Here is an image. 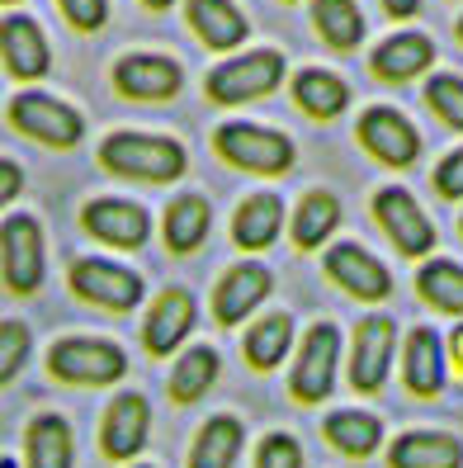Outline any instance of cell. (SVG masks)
<instances>
[{
    "label": "cell",
    "instance_id": "b9f144b4",
    "mask_svg": "<svg viewBox=\"0 0 463 468\" xmlns=\"http://www.w3.org/2000/svg\"><path fill=\"white\" fill-rule=\"evenodd\" d=\"M142 5H152V10H171L175 0H142Z\"/></svg>",
    "mask_w": 463,
    "mask_h": 468
},
{
    "label": "cell",
    "instance_id": "83f0119b",
    "mask_svg": "<svg viewBox=\"0 0 463 468\" xmlns=\"http://www.w3.org/2000/svg\"><path fill=\"white\" fill-rule=\"evenodd\" d=\"M336 228H341V204H336V195H326V189H312V195H303V204H298V213H293V241L303 246V251H312V246H321Z\"/></svg>",
    "mask_w": 463,
    "mask_h": 468
},
{
    "label": "cell",
    "instance_id": "f35d334b",
    "mask_svg": "<svg viewBox=\"0 0 463 468\" xmlns=\"http://www.w3.org/2000/svg\"><path fill=\"white\" fill-rule=\"evenodd\" d=\"M24 189V176H19V166L15 161H0V208H5L15 195Z\"/></svg>",
    "mask_w": 463,
    "mask_h": 468
},
{
    "label": "cell",
    "instance_id": "7c38bea8",
    "mask_svg": "<svg viewBox=\"0 0 463 468\" xmlns=\"http://www.w3.org/2000/svg\"><path fill=\"white\" fill-rule=\"evenodd\" d=\"M269 284H275V274H269L265 265H256V261L232 265L223 280H217V289H213V317L223 322V326L247 322L260 303L269 298Z\"/></svg>",
    "mask_w": 463,
    "mask_h": 468
},
{
    "label": "cell",
    "instance_id": "d6a6232c",
    "mask_svg": "<svg viewBox=\"0 0 463 468\" xmlns=\"http://www.w3.org/2000/svg\"><path fill=\"white\" fill-rule=\"evenodd\" d=\"M416 289H421V298L430 303V308L463 317V270L454 261H430L416 274Z\"/></svg>",
    "mask_w": 463,
    "mask_h": 468
},
{
    "label": "cell",
    "instance_id": "6da1fadb",
    "mask_svg": "<svg viewBox=\"0 0 463 468\" xmlns=\"http://www.w3.org/2000/svg\"><path fill=\"white\" fill-rule=\"evenodd\" d=\"M104 171L128 176V180H180L184 176V147L175 137H152V133H114L100 147Z\"/></svg>",
    "mask_w": 463,
    "mask_h": 468
},
{
    "label": "cell",
    "instance_id": "ac0fdd59",
    "mask_svg": "<svg viewBox=\"0 0 463 468\" xmlns=\"http://www.w3.org/2000/svg\"><path fill=\"white\" fill-rule=\"evenodd\" d=\"M189 326H195V298H189L184 289H166V293L152 303V313H147L142 346L152 355H171L189 336Z\"/></svg>",
    "mask_w": 463,
    "mask_h": 468
},
{
    "label": "cell",
    "instance_id": "277c9868",
    "mask_svg": "<svg viewBox=\"0 0 463 468\" xmlns=\"http://www.w3.org/2000/svg\"><path fill=\"white\" fill-rule=\"evenodd\" d=\"M336 365H341V332L331 322H317L312 332L298 346V360H293V374H289V393L293 402H326L336 388Z\"/></svg>",
    "mask_w": 463,
    "mask_h": 468
},
{
    "label": "cell",
    "instance_id": "9a60e30c",
    "mask_svg": "<svg viewBox=\"0 0 463 468\" xmlns=\"http://www.w3.org/2000/svg\"><path fill=\"white\" fill-rule=\"evenodd\" d=\"M0 58H5L10 76H19V80H38V76H47V67H52L47 38H43V29H38L29 15L0 19Z\"/></svg>",
    "mask_w": 463,
    "mask_h": 468
},
{
    "label": "cell",
    "instance_id": "7402d4cb",
    "mask_svg": "<svg viewBox=\"0 0 463 468\" xmlns=\"http://www.w3.org/2000/svg\"><path fill=\"white\" fill-rule=\"evenodd\" d=\"M24 463L29 468H76V440L58 411H43L24 431Z\"/></svg>",
    "mask_w": 463,
    "mask_h": 468
},
{
    "label": "cell",
    "instance_id": "d6986e66",
    "mask_svg": "<svg viewBox=\"0 0 463 468\" xmlns=\"http://www.w3.org/2000/svg\"><path fill=\"white\" fill-rule=\"evenodd\" d=\"M241 445H247V426L232 411H217L199 426L195 445H189V468H237Z\"/></svg>",
    "mask_w": 463,
    "mask_h": 468
},
{
    "label": "cell",
    "instance_id": "f546056e",
    "mask_svg": "<svg viewBox=\"0 0 463 468\" xmlns=\"http://www.w3.org/2000/svg\"><path fill=\"white\" fill-rule=\"evenodd\" d=\"M293 100L312 119H336L341 109L350 104V90H345V80L331 76V71H303L293 80Z\"/></svg>",
    "mask_w": 463,
    "mask_h": 468
},
{
    "label": "cell",
    "instance_id": "52a82bcc",
    "mask_svg": "<svg viewBox=\"0 0 463 468\" xmlns=\"http://www.w3.org/2000/svg\"><path fill=\"white\" fill-rule=\"evenodd\" d=\"M0 270L15 293H34L43 284V228L38 218L15 213L0 228Z\"/></svg>",
    "mask_w": 463,
    "mask_h": 468
},
{
    "label": "cell",
    "instance_id": "8fae6325",
    "mask_svg": "<svg viewBox=\"0 0 463 468\" xmlns=\"http://www.w3.org/2000/svg\"><path fill=\"white\" fill-rule=\"evenodd\" d=\"M71 289L86 303L109 308V313H128L142 303V280L123 265H109V261H76L71 265Z\"/></svg>",
    "mask_w": 463,
    "mask_h": 468
},
{
    "label": "cell",
    "instance_id": "e575fe53",
    "mask_svg": "<svg viewBox=\"0 0 463 468\" xmlns=\"http://www.w3.org/2000/svg\"><path fill=\"white\" fill-rule=\"evenodd\" d=\"M426 100L449 128H463V80L458 76H430Z\"/></svg>",
    "mask_w": 463,
    "mask_h": 468
},
{
    "label": "cell",
    "instance_id": "8992f818",
    "mask_svg": "<svg viewBox=\"0 0 463 468\" xmlns=\"http://www.w3.org/2000/svg\"><path fill=\"white\" fill-rule=\"evenodd\" d=\"M10 123L34 137V143H47V147H76L80 143V114L71 104L52 100V95H38V90H24L10 100Z\"/></svg>",
    "mask_w": 463,
    "mask_h": 468
},
{
    "label": "cell",
    "instance_id": "7bdbcfd3",
    "mask_svg": "<svg viewBox=\"0 0 463 468\" xmlns=\"http://www.w3.org/2000/svg\"><path fill=\"white\" fill-rule=\"evenodd\" d=\"M458 38H463V19H458Z\"/></svg>",
    "mask_w": 463,
    "mask_h": 468
},
{
    "label": "cell",
    "instance_id": "1f68e13d",
    "mask_svg": "<svg viewBox=\"0 0 463 468\" xmlns=\"http://www.w3.org/2000/svg\"><path fill=\"white\" fill-rule=\"evenodd\" d=\"M312 24H317V34L331 48H355L364 38V19H360L355 0H317V5H312Z\"/></svg>",
    "mask_w": 463,
    "mask_h": 468
},
{
    "label": "cell",
    "instance_id": "603a6c76",
    "mask_svg": "<svg viewBox=\"0 0 463 468\" xmlns=\"http://www.w3.org/2000/svg\"><path fill=\"white\" fill-rule=\"evenodd\" d=\"M114 86L128 100H171L180 90V67L171 58H123L114 67Z\"/></svg>",
    "mask_w": 463,
    "mask_h": 468
},
{
    "label": "cell",
    "instance_id": "8d00e7d4",
    "mask_svg": "<svg viewBox=\"0 0 463 468\" xmlns=\"http://www.w3.org/2000/svg\"><path fill=\"white\" fill-rule=\"evenodd\" d=\"M58 5L76 29H86V34H95L104 24V15H109V0H58Z\"/></svg>",
    "mask_w": 463,
    "mask_h": 468
},
{
    "label": "cell",
    "instance_id": "9c48e42d",
    "mask_svg": "<svg viewBox=\"0 0 463 468\" xmlns=\"http://www.w3.org/2000/svg\"><path fill=\"white\" fill-rule=\"evenodd\" d=\"M393 346H397V326L393 317H364L355 326V346H350V388L355 393H378L388 383L393 365Z\"/></svg>",
    "mask_w": 463,
    "mask_h": 468
},
{
    "label": "cell",
    "instance_id": "d4e9b609",
    "mask_svg": "<svg viewBox=\"0 0 463 468\" xmlns=\"http://www.w3.org/2000/svg\"><path fill=\"white\" fill-rule=\"evenodd\" d=\"M435 62V48L426 34H393L374 48V76L378 80H412Z\"/></svg>",
    "mask_w": 463,
    "mask_h": 468
},
{
    "label": "cell",
    "instance_id": "2e32d148",
    "mask_svg": "<svg viewBox=\"0 0 463 468\" xmlns=\"http://www.w3.org/2000/svg\"><path fill=\"white\" fill-rule=\"evenodd\" d=\"M388 468H463V440L449 431H406L388 445Z\"/></svg>",
    "mask_w": 463,
    "mask_h": 468
},
{
    "label": "cell",
    "instance_id": "ba28073f",
    "mask_svg": "<svg viewBox=\"0 0 463 468\" xmlns=\"http://www.w3.org/2000/svg\"><path fill=\"white\" fill-rule=\"evenodd\" d=\"M147 435H152V402L142 393H119L109 402L104 421H100V450L104 459L128 463L147 450Z\"/></svg>",
    "mask_w": 463,
    "mask_h": 468
},
{
    "label": "cell",
    "instance_id": "4dcf8cb0",
    "mask_svg": "<svg viewBox=\"0 0 463 468\" xmlns=\"http://www.w3.org/2000/svg\"><path fill=\"white\" fill-rule=\"evenodd\" d=\"M204 237H208V204L199 195H180L166 208V246L175 256H189V251H199Z\"/></svg>",
    "mask_w": 463,
    "mask_h": 468
},
{
    "label": "cell",
    "instance_id": "30bf717a",
    "mask_svg": "<svg viewBox=\"0 0 463 468\" xmlns=\"http://www.w3.org/2000/svg\"><path fill=\"white\" fill-rule=\"evenodd\" d=\"M374 213H378V228L393 237V246L402 256H426L435 251V228L430 218L421 213V204L406 195V189H378L374 195Z\"/></svg>",
    "mask_w": 463,
    "mask_h": 468
},
{
    "label": "cell",
    "instance_id": "d590c367",
    "mask_svg": "<svg viewBox=\"0 0 463 468\" xmlns=\"http://www.w3.org/2000/svg\"><path fill=\"white\" fill-rule=\"evenodd\" d=\"M256 468H303V445L289 431H269L256 450Z\"/></svg>",
    "mask_w": 463,
    "mask_h": 468
},
{
    "label": "cell",
    "instance_id": "4316f807",
    "mask_svg": "<svg viewBox=\"0 0 463 468\" xmlns=\"http://www.w3.org/2000/svg\"><path fill=\"white\" fill-rule=\"evenodd\" d=\"M289 346H293V322L284 317V313H269V317H260L251 332H247V341H241V350H247V365L251 369H275L284 355H289Z\"/></svg>",
    "mask_w": 463,
    "mask_h": 468
},
{
    "label": "cell",
    "instance_id": "7a4b0ae2",
    "mask_svg": "<svg viewBox=\"0 0 463 468\" xmlns=\"http://www.w3.org/2000/svg\"><path fill=\"white\" fill-rule=\"evenodd\" d=\"M47 369L62 383H80V388H104L128 374V355L114 341H95V336H67L47 350Z\"/></svg>",
    "mask_w": 463,
    "mask_h": 468
},
{
    "label": "cell",
    "instance_id": "484cf974",
    "mask_svg": "<svg viewBox=\"0 0 463 468\" xmlns=\"http://www.w3.org/2000/svg\"><path fill=\"white\" fill-rule=\"evenodd\" d=\"M279 228H284V204L275 195H251L232 218V237H237V246H247V251H265V246L279 237Z\"/></svg>",
    "mask_w": 463,
    "mask_h": 468
},
{
    "label": "cell",
    "instance_id": "cb8c5ba5",
    "mask_svg": "<svg viewBox=\"0 0 463 468\" xmlns=\"http://www.w3.org/2000/svg\"><path fill=\"white\" fill-rule=\"evenodd\" d=\"M184 15H189V29L217 52H227L247 38V19H241V10L232 0H189Z\"/></svg>",
    "mask_w": 463,
    "mask_h": 468
},
{
    "label": "cell",
    "instance_id": "74e56055",
    "mask_svg": "<svg viewBox=\"0 0 463 468\" xmlns=\"http://www.w3.org/2000/svg\"><path fill=\"white\" fill-rule=\"evenodd\" d=\"M435 189H440L445 199H463V147L440 161V171H435Z\"/></svg>",
    "mask_w": 463,
    "mask_h": 468
},
{
    "label": "cell",
    "instance_id": "836d02e7",
    "mask_svg": "<svg viewBox=\"0 0 463 468\" xmlns=\"http://www.w3.org/2000/svg\"><path fill=\"white\" fill-rule=\"evenodd\" d=\"M29 346H34V336H29V326H24V322H0V383H10L24 369Z\"/></svg>",
    "mask_w": 463,
    "mask_h": 468
},
{
    "label": "cell",
    "instance_id": "ffe728a7",
    "mask_svg": "<svg viewBox=\"0 0 463 468\" xmlns=\"http://www.w3.org/2000/svg\"><path fill=\"white\" fill-rule=\"evenodd\" d=\"M402 378H406V388H412V398H440V388H445V346L430 326H416V332L406 336Z\"/></svg>",
    "mask_w": 463,
    "mask_h": 468
},
{
    "label": "cell",
    "instance_id": "4fadbf2b",
    "mask_svg": "<svg viewBox=\"0 0 463 468\" xmlns=\"http://www.w3.org/2000/svg\"><path fill=\"white\" fill-rule=\"evenodd\" d=\"M326 274H331L345 293H355L364 303H384L393 293V274L378 265L364 246H355V241H341V246L326 251Z\"/></svg>",
    "mask_w": 463,
    "mask_h": 468
},
{
    "label": "cell",
    "instance_id": "3957f363",
    "mask_svg": "<svg viewBox=\"0 0 463 468\" xmlns=\"http://www.w3.org/2000/svg\"><path fill=\"white\" fill-rule=\"evenodd\" d=\"M213 147L223 161L251 176H284L293 166V143L284 133H269L256 123H223L213 133Z\"/></svg>",
    "mask_w": 463,
    "mask_h": 468
},
{
    "label": "cell",
    "instance_id": "5bb4252c",
    "mask_svg": "<svg viewBox=\"0 0 463 468\" xmlns=\"http://www.w3.org/2000/svg\"><path fill=\"white\" fill-rule=\"evenodd\" d=\"M360 143L378 161H388V166H412L421 156V133L406 123V114H397V109H369L360 119Z\"/></svg>",
    "mask_w": 463,
    "mask_h": 468
},
{
    "label": "cell",
    "instance_id": "60d3db41",
    "mask_svg": "<svg viewBox=\"0 0 463 468\" xmlns=\"http://www.w3.org/2000/svg\"><path fill=\"white\" fill-rule=\"evenodd\" d=\"M384 10H388L393 19H412V15L421 10V0H384Z\"/></svg>",
    "mask_w": 463,
    "mask_h": 468
},
{
    "label": "cell",
    "instance_id": "f6af8a7d",
    "mask_svg": "<svg viewBox=\"0 0 463 468\" xmlns=\"http://www.w3.org/2000/svg\"><path fill=\"white\" fill-rule=\"evenodd\" d=\"M5 5H15V0H5Z\"/></svg>",
    "mask_w": 463,
    "mask_h": 468
},
{
    "label": "cell",
    "instance_id": "ee69618b",
    "mask_svg": "<svg viewBox=\"0 0 463 468\" xmlns=\"http://www.w3.org/2000/svg\"><path fill=\"white\" fill-rule=\"evenodd\" d=\"M132 468H152V463H132Z\"/></svg>",
    "mask_w": 463,
    "mask_h": 468
},
{
    "label": "cell",
    "instance_id": "5b68a950",
    "mask_svg": "<svg viewBox=\"0 0 463 468\" xmlns=\"http://www.w3.org/2000/svg\"><path fill=\"white\" fill-rule=\"evenodd\" d=\"M279 80H284V58L260 48V52H247V58L217 62L208 71V100L213 104H247V100L279 90Z\"/></svg>",
    "mask_w": 463,
    "mask_h": 468
},
{
    "label": "cell",
    "instance_id": "ab89813d",
    "mask_svg": "<svg viewBox=\"0 0 463 468\" xmlns=\"http://www.w3.org/2000/svg\"><path fill=\"white\" fill-rule=\"evenodd\" d=\"M449 365H454V374L463 383V326H454V336H449Z\"/></svg>",
    "mask_w": 463,
    "mask_h": 468
},
{
    "label": "cell",
    "instance_id": "44dd1931",
    "mask_svg": "<svg viewBox=\"0 0 463 468\" xmlns=\"http://www.w3.org/2000/svg\"><path fill=\"white\" fill-rule=\"evenodd\" d=\"M321 435L326 445L345 459H369L378 454L384 445V421L374 417V411H360V407H345V411H331V417L321 421Z\"/></svg>",
    "mask_w": 463,
    "mask_h": 468
},
{
    "label": "cell",
    "instance_id": "f1b7e54d",
    "mask_svg": "<svg viewBox=\"0 0 463 468\" xmlns=\"http://www.w3.org/2000/svg\"><path fill=\"white\" fill-rule=\"evenodd\" d=\"M213 378H217V350H213V346L184 350L180 365L171 369V402H180V407L199 402V398L213 388Z\"/></svg>",
    "mask_w": 463,
    "mask_h": 468
},
{
    "label": "cell",
    "instance_id": "e0dca14e",
    "mask_svg": "<svg viewBox=\"0 0 463 468\" xmlns=\"http://www.w3.org/2000/svg\"><path fill=\"white\" fill-rule=\"evenodd\" d=\"M90 237L109 241V246H142L152 237V218L138 204H123V199H95L86 213H80Z\"/></svg>",
    "mask_w": 463,
    "mask_h": 468
}]
</instances>
